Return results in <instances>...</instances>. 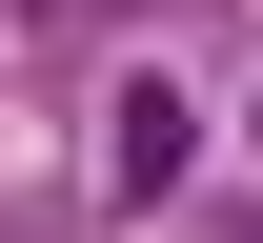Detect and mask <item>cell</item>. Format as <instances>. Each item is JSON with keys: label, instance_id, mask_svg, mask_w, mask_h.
I'll list each match as a JSON object with an SVG mask.
<instances>
[{"label": "cell", "instance_id": "obj_1", "mask_svg": "<svg viewBox=\"0 0 263 243\" xmlns=\"http://www.w3.org/2000/svg\"><path fill=\"white\" fill-rule=\"evenodd\" d=\"M182 122H202L182 81H142V102H122V182H182Z\"/></svg>", "mask_w": 263, "mask_h": 243}]
</instances>
